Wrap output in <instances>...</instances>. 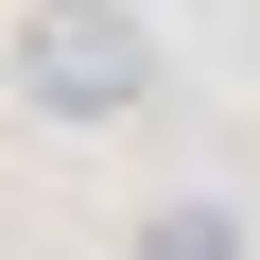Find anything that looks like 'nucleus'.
Returning <instances> with one entry per match:
<instances>
[{"label": "nucleus", "mask_w": 260, "mask_h": 260, "mask_svg": "<svg viewBox=\"0 0 260 260\" xmlns=\"http://www.w3.org/2000/svg\"><path fill=\"white\" fill-rule=\"evenodd\" d=\"M18 104L35 121H139L156 104V18L139 0H35L18 18Z\"/></svg>", "instance_id": "f257e3e1"}, {"label": "nucleus", "mask_w": 260, "mask_h": 260, "mask_svg": "<svg viewBox=\"0 0 260 260\" xmlns=\"http://www.w3.org/2000/svg\"><path fill=\"white\" fill-rule=\"evenodd\" d=\"M121 260H260V225H243L225 191H156L139 225H121Z\"/></svg>", "instance_id": "f03ea898"}]
</instances>
